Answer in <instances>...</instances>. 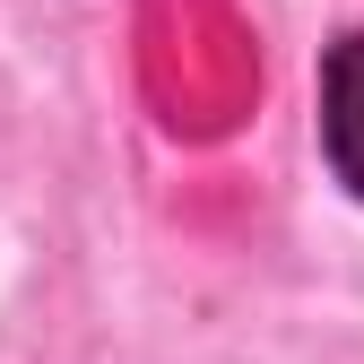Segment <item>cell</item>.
I'll return each mask as SVG.
<instances>
[{
    "label": "cell",
    "mask_w": 364,
    "mask_h": 364,
    "mask_svg": "<svg viewBox=\"0 0 364 364\" xmlns=\"http://www.w3.org/2000/svg\"><path fill=\"white\" fill-rule=\"evenodd\" d=\"M139 78L148 105L165 113V130L217 139L235 130L260 61H252V26L235 18V0H148L139 9Z\"/></svg>",
    "instance_id": "cell-1"
},
{
    "label": "cell",
    "mask_w": 364,
    "mask_h": 364,
    "mask_svg": "<svg viewBox=\"0 0 364 364\" xmlns=\"http://www.w3.org/2000/svg\"><path fill=\"white\" fill-rule=\"evenodd\" d=\"M321 148H330L338 182L364 200V26L338 35L321 61Z\"/></svg>",
    "instance_id": "cell-2"
}]
</instances>
